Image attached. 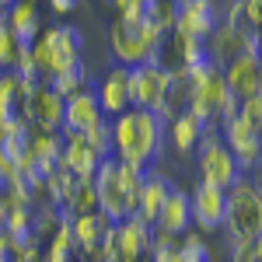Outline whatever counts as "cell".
I'll use <instances>...</instances> for the list:
<instances>
[{"instance_id": "1", "label": "cell", "mask_w": 262, "mask_h": 262, "mask_svg": "<svg viewBox=\"0 0 262 262\" xmlns=\"http://www.w3.org/2000/svg\"><path fill=\"white\" fill-rule=\"evenodd\" d=\"M112 140H116V161L147 171L158 161V154H161L164 122L154 112H147V108H129V112L116 116Z\"/></svg>"}, {"instance_id": "2", "label": "cell", "mask_w": 262, "mask_h": 262, "mask_svg": "<svg viewBox=\"0 0 262 262\" xmlns=\"http://www.w3.org/2000/svg\"><path fill=\"white\" fill-rule=\"evenodd\" d=\"M140 182L143 171L140 168H129L122 161H101L91 189H95V206H98L101 217H108V224H122L126 217L137 213V196H140Z\"/></svg>"}, {"instance_id": "3", "label": "cell", "mask_w": 262, "mask_h": 262, "mask_svg": "<svg viewBox=\"0 0 262 262\" xmlns=\"http://www.w3.org/2000/svg\"><path fill=\"white\" fill-rule=\"evenodd\" d=\"M224 231L231 245L234 242H259L262 231V196L255 182L242 179L227 189V203H224Z\"/></svg>"}, {"instance_id": "4", "label": "cell", "mask_w": 262, "mask_h": 262, "mask_svg": "<svg viewBox=\"0 0 262 262\" xmlns=\"http://www.w3.org/2000/svg\"><path fill=\"white\" fill-rule=\"evenodd\" d=\"M168 35L154 32L147 21H129V18H116L112 28H108V46L116 53L119 67H137V63H154L161 42Z\"/></svg>"}, {"instance_id": "5", "label": "cell", "mask_w": 262, "mask_h": 262, "mask_svg": "<svg viewBox=\"0 0 262 262\" xmlns=\"http://www.w3.org/2000/svg\"><path fill=\"white\" fill-rule=\"evenodd\" d=\"M126 88H129V105L133 108L158 112V105L164 101L168 88H171V67H158V63L126 67Z\"/></svg>"}, {"instance_id": "6", "label": "cell", "mask_w": 262, "mask_h": 262, "mask_svg": "<svg viewBox=\"0 0 262 262\" xmlns=\"http://www.w3.org/2000/svg\"><path fill=\"white\" fill-rule=\"evenodd\" d=\"M196 150H200V179H203V185H213V189H224V192H227V189L245 175L242 168H238V161H234V154L224 147V140L217 137V133H206Z\"/></svg>"}, {"instance_id": "7", "label": "cell", "mask_w": 262, "mask_h": 262, "mask_svg": "<svg viewBox=\"0 0 262 262\" xmlns=\"http://www.w3.org/2000/svg\"><path fill=\"white\" fill-rule=\"evenodd\" d=\"M259 133H262L259 126L245 122L242 116L224 122V147L234 154V161H238L242 171H255L259 168V158H262V137Z\"/></svg>"}, {"instance_id": "8", "label": "cell", "mask_w": 262, "mask_h": 262, "mask_svg": "<svg viewBox=\"0 0 262 262\" xmlns=\"http://www.w3.org/2000/svg\"><path fill=\"white\" fill-rule=\"evenodd\" d=\"M28 91L14 70L0 74V133L11 129H28Z\"/></svg>"}, {"instance_id": "9", "label": "cell", "mask_w": 262, "mask_h": 262, "mask_svg": "<svg viewBox=\"0 0 262 262\" xmlns=\"http://www.w3.org/2000/svg\"><path fill=\"white\" fill-rule=\"evenodd\" d=\"M42 46L49 49V60H53V74L67 70L74 63L84 60V32L74 25H56V28H42Z\"/></svg>"}, {"instance_id": "10", "label": "cell", "mask_w": 262, "mask_h": 262, "mask_svg": "<svg viewBox=\"0 0 262 262\" xmlns=\"http://www.w3.org/2000/svg\"><path fill=\"white\" fill-rule=\"evenodd\" d=\"M221 21L224 14L217 7V0H179V11H175V32L179 35L206 39Z\"/></svg>"}, {"instance_id": "11", "label": "cell", "mask_w": 262, "mask_h": 262, "mask_svg": "<svg viewBox=\"0 0 262 262\" xmlns=\"http://www.w3.org/2000/svg\"><path fill=\"white\" fill-rule=\"evenodd\" d=\"M101 119H105V116H101V105H98V98H95L91 88H84V91H77V95L63 98L60 129L67 133V137H84V133H88L91 126H98Z\"/></svg>"}, {"instance_id": "12", "label": "cell", "mask_w": 262, "mask_h": 262, "mask_svg": "<svg viewBox=\"0 0 262 262\" xmlns=\"http://www.w3.org/2000/svg\"><path fill=\"white\" fill-rule=\"evenodd\" d=\"M221 77H224V88L238 101H245L252 95H259V88H262V60L255 53H242L221 70Z\"/></svg>"}, {"instance_id": "13", "label": "cell", "mask_w": 262, "mask_h": 262, "mask_svg": "<svg viewBox=\"0 0 262 262\" xmlns=\"http://www.w3.org/2000/svg\"><path fill=\"white\" fill-rule=\"evenodd\" d=\"M28 122H32V129H39V133H60L63 98L49 84H39V88L28 91Z\"/></svg>"}, {"instance_id": "14", "label": "cell", "mask_w": 262, "mask_h": 262, "mask_svg": "<svg viewBox=\"0 0 262 262\" xmlns=\"http://www.w3.org/2000/svg\"><path fill=\"white\" fill-rule=\"evenodd\" d=\"M192 200V224L200 231H221L224 227V203H227V192L224 189H213V185H196L189 192Z\"/></svg>"}, {"instance_id": "15", "label": "cell", "mask_w": 262, "mask_h": 262, "mask_svg": "<svg viewBox=\"0 0 262 262\" xmlns=\"http://www.w3.org/2000/svg\"><path fill=\"white\" fill-rule=\"evenodd\" d=\"M4 21H7V28H11V35L18 39V53L21 49H32L42 35V18H39V7L32 4V0H14L7 11H4Z\"/></svg>"}, {"instance_id": "16", "label": "cell", "mask_w": 262, "mask_h": 262, "mask_svg": "<svg viewBox=\"0 0 262 262\" xmlns=\"http://www.w3.org/2000/svg\"><path fill=\"white\" fill-rule=\"evenodd\" d=\"M175 189V182L164 179L161 171H154V168H147L143 171V182H140V196H137V213L133 217H140L143 224H158V213H161L164 200H168V192Z\"/></svg>"}, {"instance_id": "17", "label": "cell", "mask_w": 262, "mask_h": 262, "mask_svg": "<svg viewBox=\"0 0 262 262\" xmlns=\"http://www.w3.org/2000/svg\"><path fill=\"white\" fill-rule=\"evenodd\" d=\"M95 98H98L105 119H108V116H122V112L133 108V105H129V88H126V67H112V70L101 77L98 88H95Z\"/></svg>"}, {"instance_id": "18", "label": "cell", "mask_w": 262, "mask_h": 262, "mask_svg": "<svg viewBox=\"0 0 262 262\" xmlns=\"http://www.w3.org/2000/svg\"><path fill=\"white\" fill-rule=\"evenodd\" d=\"M248 35H252V32H248ZM248 35L221 21V25H217V28L203 39V42H206V53H210V63L224 70V67L234 60V56H242L245 49H248Z\"/></svg>"}, {"instance_id": "19", "label": "cell", "mask_w": 262, "mask_h": 262, "mask_svg": "<svg viewBox=\"0 0 262 262\" xmlns=\"http://www.w3.org/2000/svg\"><path fill=\"white\" fill-rule=\"evenodd\" d=\"M150 238H154V227L143 224L140 217H126L122 224H116V252L129 262L143 259L150 252Z\"/></svg>"}, {"instance_id": "20", "label": "cell", "mask_w": 262, "mask_h": 262, "mask_svg": "<svg viewBox=\"0 0 262 262\" xmlns=\"http://www.w3.org/2000/svg\"><path fill=\"white\" fill-rule=\"evenodd\" d=\"M154 227H161L164 234H175V238H182L185 231H192V200H189L185 189H171L168 192Z\"/></svg>"}, {"instance_id": "21", "label": "cell", "mask_w": 262, "mask_h": 262, "mask_svg": "<svg viewBox=\"0 0 262 262\" xmlns=\"http://www.w3.org/2000/svg\"><path fill=\"white\" fill-rule=\"evenodd\" d=\"M60 164L70 171V175H77L81 182H91L95 171H98V164H101V158L84 143V137H67V133H63V158H60Z\"/></svg>"}, {"instance_id": "22", "label": "cell", "mask_w": 262, "mask_h": 262, "mask_svg": "<svg viewBox=\"0 0 262 262\" xmlns=\"http://www.w3.org/2000/svg\"><path fill=\"white\" fill-rule=\"evenodd\" d=\"M175 11H179V0H143L140 21H147L161 35H171L175 32Z\"/></svg>"}, {"instance_id": "23", "label": "cell", "mask_w": 262, "mask_h": 262, "mask_svg": "<svg viewBox=\"0 0 262 262\" xmlns=\"http://www.w3.org/2000/svg\"><path fill=\"white\" fill-rule=\"evenodd\" d=\"M206 137L203 133V126L189 112H179L175 119H171V140H175V147H179L182 154H192L196 147H200V140Z\"/></svg>"}, {"instance_id": "24", "label": "cell", "mask_w": 262, "mask_h": 262, "mask_svg": "<svg viewBox=\"0 0 262 262\" xmlns=\"http://www.w3.org/2000/svg\"><path fill=\"white\" fill-rule=\"evenodd\" d=\"M46 84H49L60 98H70V95H77V91L88 88V63L81 60V63H74V67H67V70H56Z\"/></svg>"}, {"instance_id": "25", "label": "cell", "mask_w": 262, "mask_h": 262, "mask_svg": "<svg viewBox=\"0 0 262 262\" xmlns=\"http://www.w3.org/2000/svg\"><path fill=\"white\" fill-rule=\"evenodd\" d=\"M84 143L98 154L101 161H112L116 158V140H112V122L108 119H101L98 126H91L88 133H84Z\"/></svg>"}, {"instance_id": "26", "label": "cell", "mask_w": 262, "mask_h": 262, "mask_svg": "<svg viewBox=\"0 0 262 262\" xmlns=\"http://www.w3.org/2000/svg\"><path fill=\"white\" fill-rule=\"evenodd\" d=\"M179 262H213V248L203 234L185 231L179 238Z\"/></svg>"}, {"instance_id": "27", "label": "cell", "mask_w": 262, "mask_h": 262, "mask_svg": "<svg viewBox=\"0 0 262 262\" xmlns=\"http://www.w3.org/2000/svg\"><path fill=\"white\" fill-rule=\"evenodd\" d=\"M14 63H18V39L11 35V28L4 21V7H0V74L14 70Z\"/></svg>"}, {"instance_id": "28", "label": "cell", "mask_w": 262, "mask_h": 262, "mask_svg": "<svg viewBox=\"0 0 262 262\" xmlns=\"http://www.w3.org/2000/svg\"><path fill=\"white\" fill-rule=\"evenodd\" d=\"M238 116H242L245 122H252V126H259V129H262V98H259V95L245 98L242 105H238Z\"/></svg>"}, {"instance_id": "29", "label": "cell", "mask_w": 262, "mask_h": 262, "mask_svg": "<svg viewBox=\"0 0 262 262\" xmlns=\"http://www.w3.org/2000/svg\"><path fill=\"white\" fill-rule=\"evenodd\" d=\"M259 259H262L259 242H234V248H231V262H259Z\"/></svg>"}, {"instance_id": "30", "label": "cell", "mask_w": 262, "mask_h": 262, "mask_svg": "<svg viewBox=\"0 0 262 262\" xmlns=\"http://www.w3.org/2000/svg\"><path fill=\"white\" fill-rule=\"evenodd\" d=\"M245 7V21H248V28L252 32H259V21H262V0H242Z\"/></svg>"}, {"instance_id": "31", "label": "cell", "mask_w": 262, "mask_h": 262, "mask_svg": "<svg viewBox=\"0 0 262 262\" xmlns=\"http://www.w3.org/2000/svg\"><path fill=\"white\" fill-rule=\"evenodd\" d=\"M53 4V11H60V14H70V11H77L84 0H49Z\"/></svg>"}, {"instance_id": "32", "label": "cell", "mask_w": 262, "mask_h": 262, "mask_svg": "<svg viewBox=\"0 0 262 262\" xmlns=\"http://www.w3.org/2000/svg\"><path fill=\"white\" fill-rule=\"evenodd\" d=\"M7 210H11V203H7V196H0V227L7 221Z\"/></svg>"}, {"instance_id": "33", "label": "cell", "mask_w": 262, "mask_h": 262, "mask_svg": "<svg viewBox=\"0 0 262 262\" xmlns=\"http://www.w3.org/2000/svg\"><path fill=\"white\" fill-rule=\"evenodd\" d=\"M105 4H112V7H116V11H122V7H126V4H143V0H105Z\"/></svg>"}, {"instance_id": "34", "label": "cell", "mask_w": 262, "mask_h": 262, "mask_svg": "<svg viewBox=\"0 0 262 262\" xmlns=\"http://www.w3.org/2000/svg\"><path fill=\"white\" fill-rule=\"evenodd\" d=\"M11 4H14V0H0V7H4V11H7V7H11Z\"/></svg>"}, {"instance_id": "35", "label": "cell", "mask_w": 262, "mask_h": 262, "mask_svg": "<svg viewBox=\"0 0 262 262\" xmlns=\"http://www.w3.org/2000/svg\"><path fill=\"white\" fill-rule=\"evenodd\" d=\"M137 262H147V259H137Z\"/></svg>"}, {"instance_id": "36", "label": "cell", "mask_w": 262, "mask_h": 262, "mask_svg": "<svg viewBox=\"0 0 262 262\" xmlns=\"http://www.w3.org/2000/svg\"><path fill=\"white\" fill-rule=\"evenodd\" d=\"M32 4H35V0H32Z\"/></svg>"}]
</instances>
